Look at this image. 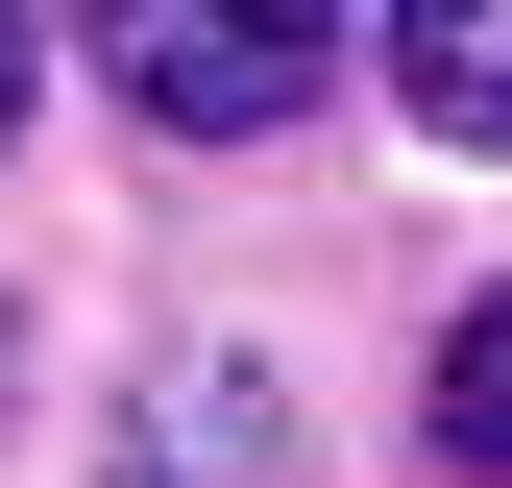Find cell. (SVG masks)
I'll return each mask as SVG.
<instances>
[{"label": "cell", "instance_id": "cell-2", "mask_svg": "<svg viewBox=\"0 0 512 488\" xmlns=\"http://www.w3.org/2000/svg\"><path fill=\"white\" fill-rule=\"evenodd\" d=\"M98 488H317V440H293V391H269V366H147V415H122V440H98Z\"/></svg>", "mask_w": 512, "mask_h": 488}, {"label": "cell", "instance_id": "cell-4", "mask_svg": "<svg viewBox=\"0 0 512 488\" xmlns=\"http://www.w3.org/2000/svg\"><path fill=\"white\" fill-rule=\"evenodd\" d=\"M439 464H464V488H512V293L439 342Z\"/></svg>", "mask_w": 512, "mask_h": 488}, {"label": "cell", "instance_id": "cell-5", "mask_svg": "<svg viewBox=\"0 0 512 488\" xmlns=\"http://www.w3.org/2000/svg\"><path fill=\"white\" fill-rule=\"evenodd\" d=\"M25 74H49V25H25V0H0V147H25Z\"/></svg>", "mask_w": 512, "mask_h": 488}, {"label": "cell", "instance_id": "cell-3", "mask_svg": "<svg viewBox=\"0 0 512 488\" xmlns=\"http://www.w3.org/2000/svg\"><path fill=\"white\" fill-rule=\"evenodd\" d=\"M391 98H415V147H512V0H391Z\"/></svg>", "mask_w": 512, "mask_h": 488}, {"label": "cell", "instance_id": "cell-1", "mask_svg": "<svg viewBox=\"0 0 512 488\" xmlns=\"http://www.w3.org/2000/svg\"><path fill=\"white\" fill-rule=\"evenodd\" d=\"M98 74L147 147H269V122H317V74H342V0H74Z\"/></svg>", "mask_w": 512, "mask_h": 488}]
</instances>
